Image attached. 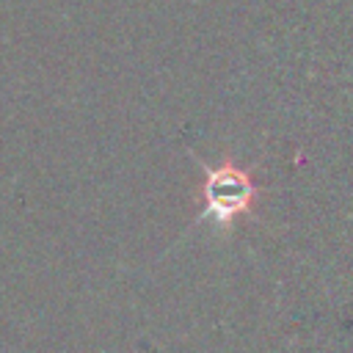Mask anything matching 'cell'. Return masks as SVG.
Listing matches in <instances>:
<instances>
[{"instance_id":"cell-1","label":"cell","mask_w":353,"mask_h":353,"mask_svg":"<svg viewBox=\"0 0 353 353\" xmlns=\"http://www.w3.org/2000/svg\"><path fill=\"white\" fill-rule=\"evenodd\" d=\"M204 185H201V199H204V218H215V223H232V218L248 212V207L254 204V182L248 176V171L223 163L218 168H204Z\"/></svg>"}]
</instances>
